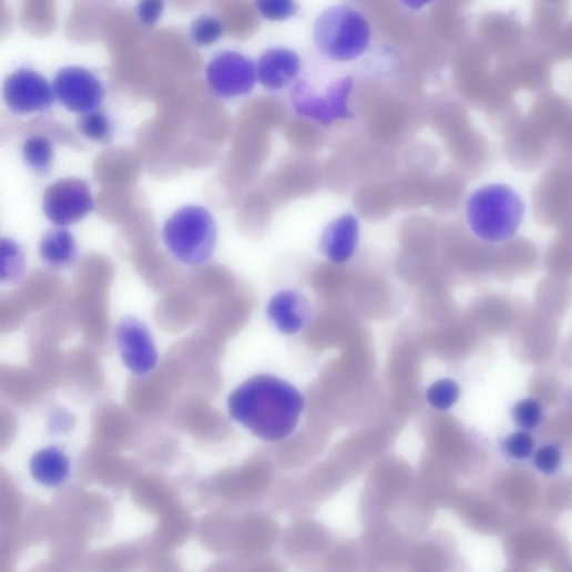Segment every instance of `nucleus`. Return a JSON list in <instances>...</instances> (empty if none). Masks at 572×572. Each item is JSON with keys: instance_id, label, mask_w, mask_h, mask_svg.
I'll list each match as a JSON object with an SVG mask.
<instances>
[{"instance_id": "nucleus-1", "label": "nucleus", "mask_w": 572, "mask_h": 572, "mask_svg": "<svg viewBox=\"0 0 572 572\" xmlns=\"http://www.w3.org/2000/svg\"><path fill=\"white\" fill-rule=\"evenodd\" d=\"M228 412L254 437L279 442L294 435L306 407L294 385L272 375H256L228 397Z\"/></svg>"}, {"instance_id": "nucleus-2", "label": "nucleus", "mask_w": 572, "mask_h": 572, "mask_svg": "<svg viewBox=\"0 0 572 572\" xmlns=\"http://www.w3.org/2000/svg\"><path fill=\"white\" fill-rule=\"evenodd\" d=\"M464 215L472 235L489 246H502L519 235L527 217L521 193L507 183H490L471 193Z\"/></svg>"}, {"instance_id": "nucleus-3", "label": "nucleus", "mask_w": 572, "mask_h": 572, "mask_svg": "<svg viewBox=\"0 0 572 572\" xmlns=\"http://www.w3.org/2000/svg\"><path fill=\"white\" fill-rule=\"evenodd\" d=\"M218 228L210 210L187 205L177 210L163 227V242L171 255L187 266L210 262L216 249Z\"/></svg>"}, {"instance_id": "nucleus-4", "label": "nucleus", "mask_w": 572, "mask_h": 572, "mask_svg": "<svg viewBox=\"0 0 572 572\" xmlns=\"http://www.w3.org/2000/svg\"><path fill=\"white\" fill-rule=\"evenodd\" d=\"M314 40L319 52L329 60L349 62L367 51L371 30L365 17L357 10L337 6L318 17Z\"/></svg>"}, {"instance_id": "nucleus-5", "label": "nucleus", "mask_w": 572, "mask_h": 572, "mask_svg": "<svg viewBox=\"0 0 572 572\" xmlns=\"http://www.w3.org/2000/svg\"><path fill=\"white\" fill-rule=\"evenodd\" d=\"M353 88L354 80L350 76L335 80L324 91L300 80L292 91V103L299 115L330 125L338 120L354 116L349 109Z\"/></svg>"}, {"instance_id": "nucleus-6", "label": "nucleus", "mask_w": 572, "mask_h": 572, "mask_svg": "<svg viewBox=\"0 0 572 572\" xmlns=\"http://www.w3.org/2000/svg\"><path fill=\"white\" fill-rule=\"evenodd\" d=\"M95 207L89 184L80 178H62L50 185L43 195V213L57 227H69L88 215Z\"/></svg>"}, {"instance_id": "nucleus-7", "label": "nucleus", "mask_w": 572, "mask_h": 572, "mask_svg": "<svg viewBox=\"0 0 572 572\" xmlns=\"http://www.w3.org/2000/svg\"><path fill=\"white\" fill-rule=\"evenodd\" d=\"M206 82L212 93L225 100L251 93L257 80L253 61L235 51H225L213 58L206 68Z\"/></svg>"}, {"instance_id": "nucleus-8", "label": "nucleus", "mask_w": 572, "mask_h": 572, "mask_svg": "<svg viewBox=\"0 0 572 572\" xmlns=\"http://www.w3.org/2000/svg\"><path fill=\"white\" fill-rule=\"evenodd\" d=\"M52 84L57 100L67 110L80 115L99 110L105 98L103 82L85 68H63Z\"/></svg>"}, {"instance_id": "nucleus-9", "label": "nucleus", "mask_w": 572, "mask_h": 572, "mask_svg": "<svg viewBox=\"0 0 572 572\" xmlns=\"http://www.w3.org/2000/svg\"><path fill=\"white\" fill-rule=\"evenodd\" d=\"M114 338L119 356L132 374L147 376L157 367L160 355L145 323L124 317L115 328Z\"/></svg>"}, {"instance_id": "nucleus-10", "label": "nucleus", "mask_w": 572, "mask_h": 572, "mask_svg": "<svg viewBox=\"0 0 572 572\" xmlns=\"http://www.w3.org/2000/svg\"><path fill=\"white\" fill-rule=\"evenodd\" d=\"M3 98L9 110L17 115L45 112L57 100L53 84L29 68H21L7 78Z\"/></svg>"}, {"instance_id": "nucleus-11", "label": "nucleus", "mask_w": 572, "mask_h": 572, "mask_svg": "<svg viewBox=\"0 0 572 572\" xmlns=\"http://www.w3.org/2000/svg\"><path fill=\"white\" fill-rule=\"evenodd\" d=\"M266 314L280 334L296 335L309 323L311 307L304 294L296 290H284L270 298Z\"/></svg>"}, {"instance_id": "nucleus-12", "label": "nucleus", "mask_w": 572, "mask_h": 572, "mask_svg": "<svg viewBox=\"0 0 572 572\" xmlns=\"http://www.w3.org/2000/svg\"><path fill=\"white\" fill-rule=\"evenodd\" d=\"M360 239V225L351 214L335 218L325 228L319 246L321 253L337 265L348 263L357 252Z\"/></svg>"}, {"instance_id": "nucleus-13", "label": "nucleus", "mask_w": 572, "mask_h": 572, "mask_svg": "<svg viewBox=\"0 0 572 572\" xmlns=\"http://www.w3.org/2000/svg\"><path fill=\"white\" fill-rule=\"evenodd\" d=\"M256 69L261 84L270 91H278L296 80L302 70V60L295 51L269 49L261 55Z\"/></svg>"}, {"instance_id": "nucleus-14", "label": "nucleus", "mask_w": 572, "mask_h": 572, "mask_svg": "<svg viewBox=\"0 0 572 572\" xmlns=\"http://www.w3.org/2000/svg\"><path fill=\"white\" fill-rule=\"evenodd\" d=\"M39 253L44 265L57 270L71 267L79 258L76 241L67 227L49 229L40 242Z\"/></svg>"}, {"instance_id": "nucleus-15", "label": "nucleus", "mask_w": 572, "mask_h": 572, "mask_svg": "<svg viewBox=\"0 0 572 572\" xmlns=\"http://www.w3.org/2000/svg\"><path fill=\"white\" fill-rule=\"evenodd\" d=\"M30 471L33 479L43 487L57 488L70 477L69 457L57 447L39 450L31 459Z\"/></svg>"}, {"instance_id": "nucleus-16", "label": "nucleus", "mask_w": 572, "mask_h": 572, "mask_svg": "<svg viewBox=\"0 0 572 572\" xmlns=\"http://www.w3.org/2000/svg\"><path fill=\"white\" fill-rule=\"evenodd\" d=\"M25 165L38 175H48L54 163L52 141L44 135L29 136L22 146Z\"/></svg>"}, {"instance_id": "nucleus-17", "label": "nucleus", "mask_w": 572, "mask_h": 572, "mask_svg": "<svg viewBox=\"0 0 572 572\" xmlns=\"http://www.w3.org/2000/svg\"><path fill=\"white\" fill-rule=\"evenodd\" d=\"M0 279L14 284L22 280L27 270L25 253L22 246L12 238L3 237L0 242Z\"/></svg>"}, {"instance_id": "nucleus-18", "label": "nucleus", "mask_w": 572, "mask_h": 572, "mask_svg": "<svg viewBox=\"0 0 572 572\" xmlns=\"http://www.w3.org/2000/svg\"><path fill=\"white\" fill-rule=\"evenodd\" d=\"M78 129L84 137L96 143H108L113 136V123L100 109L81 115Z\"/></svg>"}, {"instance_id": "nucleus-19", "label": "nucleus", "mask_w": 572, "mask_h": 572, "mask_svg": "<svg viewBox=\"0 0 572 572\" xmlns=\"http://www.w3.org/2000/svg\"><path fill=\"white\" fill-rule=\"evenodd\" d=\"M224 33L222 22L213 17H201L191 25L190 35L197 47H211L218 42Z\"/></svg>"}, {"instance_id": "nucleus-20", "label": "nucleus", "mask_w": 572, "mask_h": 572, "mask_svg": "<svg viewBox=\"0 0 572 572\" xmlns=\"http://www.w3.org/2000/svg\"><path fill=\"white\" fill-rule=\"evenodd\" d=\"M461 389L452 379L437 381L427 390V400L439 410H449L459 400Z\"/></svg>"}, {"instance_id": "nucleus-21", "label": "nucleus", "mask_w": 572, "mask_h": 572, "mask_svg": "<svg viewBox=\"0 0 572 572\" xmlns=\"http://www.w3.org/2000/svg\"><path fill=\"white\" fill-rule=\"evenodd\" d=\"M255 7L262 18L273 21H286L298 13L296 0H255Z\"/></svg>"}, {"instance_id": "nucleus-22", "label": "nucleus", "mask_w": 572, "mask_h": 572, "mask_svg": "<svg viewBox=\"0 0 572 572\" xmlns=\"http://www.w3.org/2000/svg\"><path fill=\"white\" fill-rule=\"evenodd\" d=\"M513 420L524 429L537 428L543 418L541 404L533 398L518 401L512 408Z\"/></svg>"}, {"instance_id": "nucleus-23", "label": "nucleus", "mask_w": 572, "mask_h": 572, "mask_svg": "<svg viewBox=\"0 0 572 572\" xmlns=\"http://www.w3.org/2000/svg\"><path fill=\"white\" fill-rule=\"evenodd\" d=\"M503 449L511 459L524 461L533 453L534 441L530 435L517 432L505 439Z\"/></svg>"}, {"instance_id": "nucleus-24", "label": "nucleus", "mask_w": 572, "mask_h": 572, "mask_svg": "<svg viewBox=\"0 0 572 572\" xmlns=\"http://www.w3.org/2000/svg\"><path fill=\"white\" fill-rule=\"evenodd\" d=\"M561 460L560 449L554 445H547L535 452L533 464L541 473L552 476L559 470Z\"/></svg>"}, {"instance_id": "nucleus-25", "label": "nucleus", "mask_w": 572, "mask_h": 572, "mask_svg": "<svg viewBox=\"0 0 572 572\" xmlns=\"http://www.w3.org/2000/svg\"><path fill=\"white\" fill-rule=\"evenodd\" d=\"M165 11V0H137L135 14L141 24L152 28L162 19Z\"/></svg>"}, {"instance_id": "nucleus-26", "label": "nucleus", "mask_w": 572, "mask_h": 572, "mask_svg": "<svg viewBox=\"0 0 572 572\" xmlns=\"http://www.w3.org/2000/svg\"><path fill=\"white\" fill-rule=\"evenodd\" d=\"M400 2L409 10L418 11L435 2V0H400Z\"/></svg>"}]
</instances>
